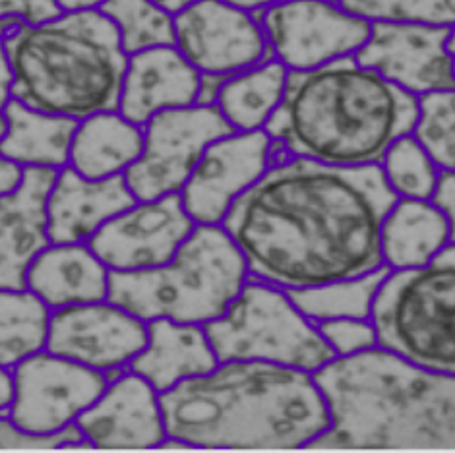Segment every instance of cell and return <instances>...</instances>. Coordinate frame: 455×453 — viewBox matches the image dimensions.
<instances>
[{"mask_svg": "<svg viewBox=\"0 0 455 453\" xmlns=\"http://www.w3.org/2000/svg\"><path fill=\"white\" fill-rule=\"evenodd\" d=\"M397 200L382 165L295 157L243 192L223 225L258 277L308 289L386 266L382 226Z\"/></svg>", "mask_w": 455, "mask_h": 453, "instance_id": "1", "label": "cell"}, {"mask_svg": "<svg viewBox=\"0 0 455 453\" xmlns=\"http://www.w3.org/2000/svg\"><path fill=\"white\" fill-rule=\"evenodd\" d=\"M159 401L167 436L196 448H310L331 428L314 374L267 361H229Z\"/></svg>", "mask_w": 455, "mask_h": 453, "instance_id": "2", "label": "cell"}, {"mask_svg": "<svg viewBox=\"0 0 455 453\" xmlns=\"http://www.w3.org/2000/svg\"><path fill=\"white\" fill-rule=\"evenodd\" d=\"M419 97L351 57L291 70L267 134L295 157L335 167L380 165L399 138L415 132Z\"/></svg>", "mask_w": 455, "mask_h": 453, "instance_id": "3", "label": "cell"}, {"mask_svg": "<svg viewBox=\"0 0 455 453\" xmlns=\"http://www.w3.org/2000/svg\"><path fill=\"white\" fill-rule=\"evenodd\" d=\"M331 428L314 449H455V374L374 347L314 372Z\"/></svg>", "mask_w": 455, "mask_h": 453, "instance_id": "4", "label": "cell"}, {"mask_svg": "<svg viewBox=\"0 0 455 453\" xmlns=\"http://www.w3.org/2000/svg\"><path fill=\"white\" fill-rule=\"evenodd\" d=\"M4 59L14 74V99L76 121L118 109L130 62L121 34L101 10L18 24L4 34Z\"/></svg>", "mask_w": 455, "mask_h": 453, "instance_id": "5", "label": "cell"}, {"mask_svg": "<svg viewBox=\"0 0 455 453\" xmlns=\"http://www.w3.org/2000/svg\"><path fill=\"white\" fill-rule=\"evenodd\" d=\"M246 277L243 252L225 229L202 225L165 266L109 274V300L140 320L210 323L229 310Z\"/></svg>", "mask_w": 455, "mask_h": 453, "instance_id": "6", "label": "cell"}, {"mask_svg": "<svg viewBox=\"0 0 455 453\" xmlns=\"http://www.w3.org/2000/svg\"><path fill=\"white\" fill-rule=\"evenodd\" d=\"M372 322L380 347L422 369L455 374V244L420 267L392 269Z\"/></svg>", "mask_w": 455, "mask_h": 453, "instance_id": "7", "label": "cell"}, {"mask_svg": "<svg viewBox=\"0 0 455 453\" xmlns=\"http://www.w3.org/2000/svg\"><path fill=\"white\" fill-rule=\"evenodd\" d=\"M220 362L267 361L318 372L338 354L289 295L258 283L243 287L229 310L205 326Z\"/></svg>", "mask_w": 455, "mask_h": 453, "instance_id": "8", "label": "cell"}, {"mask_svg": "<svg viewBox=\"0 0 455 453\" xmlns=\"http://www.w3.org/2000/svg\"><path fill=\"white\" fill-rule=\"evenodd\" d=\"M235 132L218 105L182 107L157 113L148 123L144 154L126 169V182L140 202L184 188L215 139Z\"/></svg>", "mask_w": 455, "mask_h": 453, "instance_id": "9", "label": "cell"}, {"mask_svg": "<svg viewBox=\"0 0 455 453\" xmlns=\"http://www.w3.org/2000/svg\"><path fill=\"white\" fill-rule=\"evenodd\" d=\"M264 29L287 68L312 70L355 55L371 37L372 21L323 0H281L266 10Z\"/></svg>", "mask_w": 455, "mask_h": 453, "instance_id": "10", "label": "cell"}, {"mask_svg": "<svg viewBox=\"0 0 455 453\" xmlns=\"http://www.w3.org/2000/svg\"><path fill=\"white\" fill-rule=\"evenodd\" d=\"M10 420L24 433H60L105 393V376L59 354H31L14 370Z\"/></svg>", "mask_w": 455, "mask_h": 453, "instance_id": "11", "label": "cell"}, {"mask_svg": "<svg viewBox=\"0 0 455 453\" xmlns=\"http://www.w3.org/2000/svg\"><path fill=\"white\" fill-rule=\"evenodd\" d=\"M177 49L202 74L235 76L267 62L274 47L246 10L198 0L175 18Z\"/></svg>", "mask_w": 455, "mask_h": 453, "instance_id": "12", "label": "cell"}, {"mask_svg": "<svg viewBox=\"0 0 455 453\" xmlns=\"http://www.w3.org/2000/svg\"><path fill=\"white\" fill-rule=\"evenodd\" d=\"M450 31L451 28L372 21L371 37L355 59L417 97L455 90Z\"/></svg>", "mask_w": 455, "mask_h": 453, "instance_id": "13", "label": "cell"}, {"mask_svg": "<svg viewBox=\"0 0 455 453\" xmlns=\"http://www.w3.org/2000/svg\"><path fill=\"white\" fill-rule=\"evenodd\" d=\"M192 233L194 219L182 198L169 194L107 221L90 239V248L105 266L136 272L169 264Z\"/></svg>", "mask_w": 455, "mask_h": 453, "instance_id": "14", "label": "cell"}, {"mask_svg": "<svg viewBox=\"0 0 455 453\" xmlns=\"http://www.w3.org/2000/svg\"><path fill=\"white\" fill-rule=\"evenodd\" d=\"M269 154L272 136L267 131L215 139L182 188L184 210L200 225L223 221L233 202L262 179Z\"/></svg>", "mask_w": 455, "mask_h": 453, "instance_id": "15", "label": "cell"}, {"mask_svg": "<svg viewBox=\"0 0 455 453\" xmlns=\"http://www.w3.org/2000/svg\"><path fill=\"white\" fill-rule=\"evenodd\" d=\"M149 331L121 306L76 305L51 320L49 353L95 370H111L134 361L148 347Z\"/></svg>", "mask_w": 455, "mask_h": 453, "instance_id": "16", "label": "cell"}, {"mask_svg": "<svg viewBox=\"0 0 455 453\" xmlns=\"http://www.w3.org/2000/svg\"><path fill=\"white\" fill-rule=\"evenodd\" d=\"M59 172L52 167H28L24 180L0 202V285L21 290L28 269L51 242L49 198Z\"/></svg>", "mask_w": 455, "mask_h": 453, "instance_id": "17", "label": "cell"}, {"mask_svg": "<svg viewBox=\"0 0 455 453\" xmlns=\"http://www.w3.org/2000/svg\"><path fill=\"white\" fill-rule=\"evenodd\" d=\"M156 387L146 378L123 376L78 417V426L93 446L142 449L164 441L167 430Z\"/></svg>", "mask_w": 455, "mask_h": 453, "instance_id": "18", "label": "cell"}, {"mask_svg": "<svg viewBox=\"0 0 455 453\" xmlns=\"http://www.w3.org/2000/svg\"><path fill=\"white\" fill-rule=\"evenodd\" d=\"M200 82V70L175 45L136 52L128 62L118 109L130 123L148 124L161 111L196 103Z\"/></svg>", "mask_w": 455, "mask_h": 453, "instance_id": "19", "label": "cell"}, {"mask_svg": "<svg viewBox=\"0 0 455 453\" xmlns=\"http://www.w3.org/2000/svg\"><path fill=\"white\" fill-rule=\"evenodd\" d=\"M136 200L123 175L92 180L76 169H64L49 198L51 242L92 239L107 221L134 208Z\"/></svg>", "mask_w": 455, "mask_h": 453, "instance_id": "20", "label": "cell"}, {"mask_svg": "<svg viewBox=\"0 0 455 453\" xmlns=\"http://www.w3.org/2000/svg\"><path fill=\"white\" fill-rule=\"evenodd\" d=\"M148 347L132 361V370L156 387L167 392L194 376L218 369V354L205 330L194 323L157 318L149 323Z\"/></svg>", "mask_w": 455, "mask_h": 453, "instance_id": "21", "label": "cell"}, {"mask_svg": "<svg viewBox=\"0 0 455 453\" xmlns=\"http://www.w3.org/2000/svg\"><path fill=\"white\" fill-rule=\"evenodd\" d=\"M28 285L47 306L93 305L109 297V275L95 252L60 244L43 250L28 269Z\"/></svg>", "mask_w": 455, "mask_h": 453, "instance_id": "22", "label": "cell"}, {"mask_svg": "<svg viewBox=\"0 0 455 453\" xmlns=\"http://www.w3.org/2000/svg\"><path fill=\"white\" fill-rule=\"evenodd\" d=\"M3 155L26 167H62L70 159L78 121L49 115L18 99L4 105Z\"/></svg>", "mask_w": 455, "mask_h": 453, "instance_id": "23", "label": "cell"}, {"mask_svg": "<svg viewBox=\"0 0 455 453\" xmlns=\"http://www.w3.org/2000/svg\"><path fill=\"white\" fill-rule=\"evenodd\" d=\"M448 244V219L432 200L399 198L382 226L384 264L392 269L425 266Z\"/></svg>", "mask_w": 455, "mask_h": 453, "instance_id": "24", "label": "cell"}, {"mask_svg": "<svg viewBox=\"0 0 455 453\" xmlns=\"http://www.w3.org/2000/svg\"><path fill=\"white\" fill-rule=\"evenodd\" d=\"M146 134L123 115L97 113L76 131L70 161L85 179L101 180L121 175L144 154Z\"/></svg>", "mask_w": 455, "mask_h": 453, "instance_id": "25", "label": "cell"}, {"mask_svg": "<svg viewBox=\"0 0 455 453\" xmlns=\"http://www.w3.org/2000/svg\"><path fill=\"white\" fill-rule=\"evenodd\" d=\"M287 78L289 72L283 62H262L231 76L223 83L215 105L238 131H259L283 101Z\"/></svg>", "mask_w": 455, "mask_h": 453, "instance_id": "26", "label": "cell"}, {"mask_svg": "<svg viewBox=\"0 0 455 453\" xmlns=\"http://www.w3.org/2000/svg\"><path fill=\"white\" fill-rule=\"evenodd\" d=\"M392 267L382 266L376 272L353 279H341L320 287L287 289V295L302 314L318 326L322 322L339 318H372L378 290Z\"/></svg>", "mask_w": 455, "mask_h": 453, "instance_id": "27", "label": "cell"}, {"mask_svg": "<svg viewBox=\"0 0 455 453\" xmlns=\"http://www.w3.org/2000/svg\"><path fill=\"white\" fill-rule=\"evenodd\" d=\"M47 302L34 290H3L0 306V361L4 369L36 354L49 341Z\"/></svg>", "mask_w": 455, "mask_h": 453, "instance_id": "28", "label": "cell"}, {"mask_svg": "<svg viewBox=\"0 0 455 453\" xmlns=\"http://www.w3.org/2000/svg\"><path fill=\"white\" fill-rule=\"evenodd\" d=\"M100 10L113 20L128 55L177 45L175 20L154 0H107Z\"/></svg>", "mask_w": 455, "mask_h": 453, "instance_id": "29", "label": "cell"}, {"mask_svg": "<svg viewBox=\"0 0 455 453\" xmlns=\"http://www.w3.org/2000/svg\"><path fill=\"white\" fill-rule=\"evenodd\" d=\"M380 165L387 185L399 198L432 200L435 196L442 169L415 134L399 138Z\"/></svg>", "mask_w": 455, "mask_h": 453, "instance_id": "30", "label": "cell"}, {"mask_svg": "<svg viewBox=\"0 0 455 453\" xmlns=\"http://www.w3.org/2000/svg\"><path fill=\"white\" fill-rule=\"evenodd\" d=\"M419 105L420 115L413 134L440 169L455 171V90L420 95Z\"/></svg>", "mask_w": 455, "mask_h": 453, "instance_id": "31", "label": "cell"}, {"mask_svg": "<svg viewBox=\"0 0 455 453\" xmlns=\"http://www.w3.org/2000/svg\"><path fill=\"white\" fill-rule=\"evenodd\" d=\"M339 6L368 21L455 26V0H339Z\"/></svg>", "mask_w": 455, "mask_h": 453, "instance_id": "32", "label": "cell"}, {"mask_svg": "<svg viewBox=\"0 0 455 453\" xmlns=\"http://www.w3.org/2000/svg\"><path fill=\"white\" fill-rule=\"evenodd\" d=\"M318 330L338 357H353V354L380 347L372 318L328 320L318 323Z\"/></svg>", "mask_w": 455, "mask_h": 453, "instance_id": "33", "label": "cell"}, {"mask_svg": "<svg viewBox=\"0 0 455 453\" xmlns=\"http://www.w3.org/2000/svg\"><path fill=\"white\" fill-rule=\"evenodd\" d=\"M84 433L80 426H67L55 434H31L24 433L12 425V420H3L0 426V446L4 449H47L64 444H78L82 441Z\"/></svg>", "mask_w": 455, "mask_h": 453, "instance_id": "34", "label": "cell"}, {"mask_svg": "<svg viewBox=\"0 0 455 453\" xmlns=\"http://www.w3.org/2000/svg\"><path fill=\"white\" fill-rule=\"evenodd\" d=\"M3 18L14 16L28 26H41L62 16L60 0H0Z\"/></svg>", "mask_w": 455, "mask_h": 453, "instance_id": "35", "label": "cell"}, {"mask_svg": "<svg viewBox=\"0 0 455 453\" xmlns=\"http://www.w3.org/2000/svg\"><path fill=\"white\" fill-rule=\"evenodd\" d=\"M432 202L446 215L450 225V244H455V171L442 169Z\"/></svg>", "mask_w": 455, "mask_h": 453, "instance_id": "36", "label": "cell"}, {"mask_svg": "<svg viewBox=\"0 0 455 453\" xmlns=\"http://www.w3.org/2000/svg\"><path fill=\"white\" fill-rule=\"evenodd\" d=\"M229 76H220V74H202L200 82V93H198V105H213L218 103V97L221 93L223 83L227 82Z\"/></svg>", "mask_w": 455, "mask_h": 453, "instance_id": "37", "label": "cell"}, {"mask_svg": "<svg viewBox=\"0 0 455 453\" xmlns=\"http://www.w3.org/2000/svg\"><path fill=\"white\" fill-rule=\"evenodd\" d=\"M21 180H24V171L20 169V163L4 157L3 163H0V190H3V196L20 188Z\"/></svg>", "mask_w": 455, "mask_h": 453, "instance_id": "38", "label": "cell"}, {"mask_svg": "<svg viewBox=\"0 0 455 453\" xmlns=\"http://www.w3.org/2000/svg\"><path fill=\"white\" fill-rule=\"evenodd\" d=\"M0 382H3V395H0V403H3V415H8V407H12L14 399H16V380L14 376H10L8 370L3 372V378H0Z\"/></svg>", "mask_w": 455, "mask_h": 453, "instance_id": "39", "label": "cell"}, {"mask_svg": "<svg viewBox=\"0 0 455 453\" xmlns=\"http://www.w3.org/2000/svg\"><path fill=\"white\" fill-rule=\"evenodd\" d=\"M236 8L246 10V12H256V10H264V8H272L281 0H225Z\"/></svg>", "mask_w": 455, "mask_h": 453, "instance_id": "40", "label": "cell"}, {"mask_svg": "<svg viewBox=\"0 0 455 453\" xmlns=\"http://www.w3.org/2000/svg\"><path fill=\"white\" fill-rule=\"evenodd\" d=\"M107 0H60V6L64 12H74V10H95L97 6H103Z\"/></svg>", "mask_w": 455, "mask_h": 453, "instance_id": "41", "label": "cell"}, {"mask_svg": "<svg viewBox=\"0 0 455 453\" xmlns=\"http://www.w3.org/2000/svg\"><path fill=\"white\" fill-rule=\"evenodd\" d=\"M157 6L167 10L169 14H180L182 10H187L188 6L196 4L198 0H154Z\"/></svg>", "mask_w": 455, "mask_h": 453, "instance_id": "42", "label": "cell"}, {"mask_svg": "<svg viewBox=\"0 0 455 453\" xmlns=\"http://www.w3.org/2000/svg\"><path fill=\"white\" fill-rule=\"evenodd\" d=\"M448 51L451 52V57L455 59V26L450 31V39H448Z\"/></svg>", "mask_w": 455, "mask_h": 453, "instance_id": "43", "label": "cell"}, {"mask_svg": "<svg viewBox=\"0 0 455 453\" xmlns=\"http://www.w3.org/2000/svg\"><path fill=\"white\" fill-rule=\"evenodd\" d=\"M323 3H333V4H339V0H323Z\"/></svg>", "mask_w": 455, "mask_h": 453, "instance_id": "44", "label": "cell"}]
</instances>
